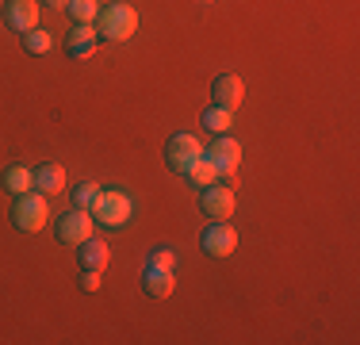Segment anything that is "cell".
<instances>
[{"instance_id": "obj_1", "label": "cell", "mask_w": 360, "mask_h": 345, "mask_svg": "<svg viewBox=\"0 0 360 345\" xmlns=\"http://www.w3.org/2000/svg\"><path fill=\"white\" fill-rule=\"evenodd\" d=\"M92 27H96V39H104V42H127L139 31V12L131 4H108V8H100Z\"/></svg>"}, {"instance_id": "obj_2", "label": "cell", "mask_w": 360, "mask_h": 345, "mask_svg": "<svg viewBox=\"0 0 360 345\" xmlns=\"http://www.w3.org/2000/svg\"><path fill=\"white\" fill-rule=\"evenodd\" d=\"M46 215H50L46 196L31 188V192L15 196V203H12V227L23 230V234H39V230L46 227Z\"/></svg>"}, {"instance_id": "obj_3", "label": "cell", "mask_w": 360, "mask_h": 345, "mask_svg": "<svg viewBox=\"0 0 360 345\" xmlns=\"http://www.w3.org/2000/svg\"><path fill=\"white\" fill-rule=\"evenodd\" d=\"M131 196H123L119 188H108V192H100L96 196V203L89 207V215L100 222V227H108V230H123L127 227V219H131Z\"/></svg>"}, {"instance_id": "obj_4", "label": "cell", "mask_w": 360, "mask_h": 345, "mask_svg": "<svg viewBox=\"0 0 360 345\" xmlns=\"http://www.w3.org/2000/svg\"><path fill=\"white\" fill-rule=\"evenodd\" d=\"M200 158H203V146H200V138L188 134V131H176V134L165 142V165L173 169L176 177H184V172L192 169Z\"/></svg>"}, {"instance_id": "obj_5", "label": "cell", "mask_w": 360, "mask_h": 345, "mask_svg": "<svg viewBox=\"0 0 360 345\" xmlns=\"http://www.w3.org/2000/svg\"><path fill=\"white\" fill-rule=\"evenodd\" d=\"M54 234H58V242H62V246H77V242H84V238L92 234V215L81 211V207H70L65 215H58Z\"/></svg>"}, {"instance_id": "obj_6", "label": "cell", "mask_w": 360, "mask_h": 345, "mask_svg": "<svg viewBox=\"0 0 360 345\" xmlns=\"http://www.w3.org/2000/svg\"><path fill=\"white\" fill-rule=\"evenodd\" d=\"M203 158L215 165L219 177H230V172L242 165V146H238L230 134H219L215 142H211V150H203Z\"/></svg>"}, {"instance_id": "obj_7", "label": "cell", "mask_w": 360, "mask_h": 345, "mask_svg": "<svg viewBox=\"0 0 360 345\" xmlns=\"http://www.w3.org/2000/svg\"><path fill=\"white\" fill-rule=\"evenodd\" d=\"M200 246H203V253H207V257H230V253H234V246H238V230L230 227L226 219H222V222L211 219V227L203 230Z\"/></svg>"}, {"instance_id": "obj_8", "label": "cell", "mask_w": 360, "mask_h": 345, "mask_svg": "<svg viewBox=\"0 0 360 345\" xmlns=\"http://www.w3.org/2000/svg\"><path fill=\"white\" fill-rule=\"evenodd\" d=\"M200 211L207 215V219H230L234 215V192H230L226 184H207V188H200Z\"/></svg>"}, {"instance_id": "obj_9", "label": "cell", "mask_w": 360, "mask_h": 345, "mask_svg": "<svg viewBox=\"0 0 360 345\" xmlns=\"http://www.w3.org/2000/svg\"><path fill=\"white\" fill-rule=\"evenodd\" d=\"M242 96H245L242 77H234V73H219L215 81H211V100H215V108L234 111L238 104H242Z\"/></svg>"}, {"instance_id": "obj_10", "label": "cell", "mask_w": 360, "mask_h": 345, "mask_svg": "<svg viewBox=\"0 0 360 345\" xmlns=\"http://www.w3.org/2000/svg\"><path fill=\"white\" fill-rule=\"evenodd\" d=\"M4 23L12 31H31V27H39V4L35 0H4Z\"/></svg>"}, {"instance_id": "obj_11", "label": "cell", "mask_w": 360, "mask_h": 345, "mask_svg": "<svg viewBox=\"0 0 360 345\" xmlns=\"http://www.w3.org/2000/svg\"><path fill=\"white\" fill-rule=\"evenodd\" d=\"M96 27L92 23H77V27L65 34V54L73 58V62H84V58L96 54Z\"/></svg>"}, {"instance_id": "obj_12", "label": "cell", "mask_w": 360, "mask_h": 345, "mask_svg": "<svg viewBox=\"0 0 360 345\" xmlns=\"http://www.w3.org/2000/svg\"><path fill=\"white\" fill-rule=\"evenodd\" d=\"M77 265L81 269H92V272H104V265H108V246L100 238H84V242H77Z\"/></svg>"}, {"instance_id": "obj_13", "label": "cell", "mask_w": 360, "mask_h": 345, "mask_svg": "<svg viewBox=\"0 0 360 345\" xmlns=\"http://www.w3.org/2000/svg\"><path fill=\"white\" fill-rule=\"evenodd\" d=\"M142 291H146L150 299H165L169 291H173V272L146 265V272H142Z\"/></svg>"}, {"instance_id": "obj_14", "label": "cell", "mask_w": 360, "mask_h": 345, "mask_svg": "<svg viewBox=\"0 0 360 345\" xmlns=\"http://www.w3.org/2000/svg\"><path fill=\"white\" fill-rule=\"evenodd\" d=\"M65 188V169L58 161H46V165L35 169V192L50 196V192H62Z\"/></svg>"}, {"instance_id": "obj_15", "label": "cell", "mask_w": 360, "mask_h": 345, "mask_svg": "<svg viewBox=\"0 0 360 345\" xmlns=\"http://www.w3.org/2000/svg\"><path fill=\"white\" fill-rule=\"evenodd\" d=\"M4 188H8L12 196L31 192V188H35V172H31L27 165H8V169H4Z\"/></svg>"}, {"instance_id": "obj_16", "label": "cell", "mask_w": 360, "mask_h": 345, "mask_svg": "<svg viewBox=\"0 0 360 345\" xmlns=\"http://www.w3.org/2000/svg\"><path fill=\"white\" fill-rule=\"evenodd\" d=\"M20 42H23V50H27V54H50V46H54L50 31H42V27L23 31V34H20Z\"/></svg>"}, {"instance_id": "obj_17", "label": "cell", "mask_w": 360, "mask_h": 345, "mask_svg": "<svg viewBox=\"0 0 360 345\" xmlns=\"http://www.w3.org/2000/svg\"><path fill=\"white\" fill-rule=\"evenodd\" d=\"M230 115H234V111H226V108H215V104H211V108L200 115V123L207 127L211 134H226V131H230Z\"/></svg>"}, {"instance_id": "obj_18", "label": "cell", "mask_w": 360, "mask_h": 345, "mask_svg": "<svg viewBox=\"0 0 360 345\" xmlns=\"http://www.w3.org/2000/svg\"><path fill=\"white\" fill-rule=\"evenodd\" d=\"M215 177H219V172H215V165H211L207 158H200L192 169L184 172V180H188V184H195V188H207V184H215Z\"/></svg>"}, {"instance_id": "obj_19", "label": "cell", "mask_w": 360, "mask_h": 345, "mask_svg": "<svg viewBox=\"0 0 360 345\" xmlns=\"http://www.w3.org/2000/svg\"><path fill=\"white\" fill-rule=\"evenodd\" d=\"M65 12L73 15V23H96L100 0H70V4H65Z\"/></svg>"}, {"instance_id": "obj_20", "label": "cell", "mask_w": 360, "mask_h": 345, "mask_svg": "<svg viewBox=\"0 0 360 345\" xmlns=\"http://www.w3.org/2000/svg\"><path fill=\"white\" fill-rule=\"evenodd\" d=\"M96 196H100V188L92 184V180H84V184H73V188H70V200H73V207H81V211H89V207L96 203Z\"/></svg>"}, {"instance_id": "obj_21", "label": "cell", "mask_w": 360, "mask_h": 345, "mask_svg": "<svg viewBox=\"0 0 360 345\" xmlns=\"http://www.w3.org/2000/svg\"><path fill=\"white\" fill-rule=\"evenodd\" d=\"M146 265H153V269H169V272H173L176 257H173V249L161 246V249H153V253H150V261H146Z\"/></svg>"}, {"instance_id": "obj_22", "label": "cell", "mask_w": 360, "mask_h": 345, "mask_svg": "<svg viewBox=\"0 0 360 345\" xmlns=\"http://www.w3.org/2000/svg\"><path fill=\"white\" fill-rule=\"evenodd\" d=\"M81 291H96L100 288V272H92V269H81Z\"/></svg>"}, {"instance_id": "obj_23", "label": "cell", "mask_w": 360, "mask_h": 345, "mask_svg": "<svg viewBox=\"0 0 360 345\" xmlns=\"http://www.w3.org/2000/svg\"><path fill=\"white\" fill-rule=\"evenodd\" d=\"M46 4H50V8H65L70 0H46Z\"/></svg>"}, {"instance_id": "obj_24", "label": "cell", "mask_w": 360, "mask_h": 345, "mask_svg": "<svg viewBox=\"0 0 360 345\" xmlns=\"http://www.w3.org/2000/svg\"><path fill=\"white\" fill-rule=\"evenodd\" d=\"M203 4H211V0H203Z\"/></svg>"}]
</instances>
